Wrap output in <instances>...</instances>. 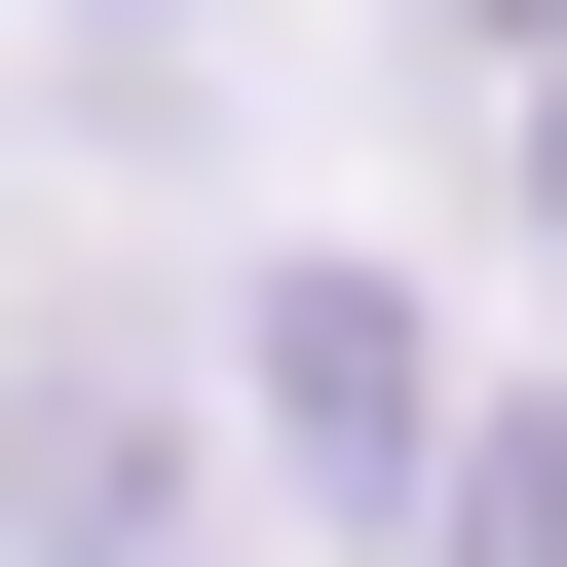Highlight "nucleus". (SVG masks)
Here are the masks:
<instances>
[{"label":"nucleus","instance_id":"obj_1","mask_svg":"<svg viewBox=\"0 0 567 567\" xmlns=\"http://www.w3.org/2000/svg\"><path fill=\"white\" fill-rule=\"evenodd\" d=\"M454 567H567V454H454Z\"/></svg>","mask_w":567,"mask_h":567},{"label":"nucleus","instance_id":"obj_2","mask_svg":"<svg viewBox=\"0 0 567 567\" xmlns=\"http://www.w3.org/2000/svg\"><path fill=\"white\" fill-rule=\"evenodd\" d=\"M454 39H529V76H567V0H454Z\"/></svg>","mask_w":567,"mask_h":567},{"label":"nucleus","instance_id":"obj_3","mask_svg":"<svg viewBox=\"0 0 567 567\" xmlns=\"http://www.w3.org/2000/svg\"><path fill=\"white\" fill-rule=\"evenodd\" d=\"M529 189H567V76H529Z\"/></svg>","mask_w":567,"mask_h":567}]
</instances>
